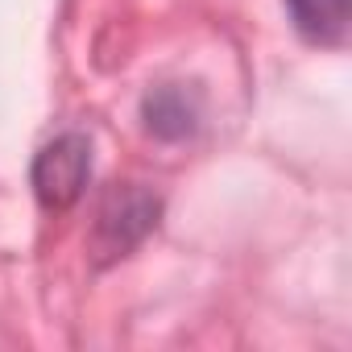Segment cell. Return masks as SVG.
<instances>
[{
    "instance_id": "obj_1",
    "label": "cell",
    "mask_w": 352,
    "mask_h": 352,
    "mask_svg": "<svg viewBox=\"0 0 352 352\" xmlns=\"http://www.w3.org/2000/svg\"><path fill=\"white\" fill-rule=\"evenodd\" d=\"M162 220V199L145 191L141 183H116L104 191L91 224V261L104 270L120 257H129Z\"/></svg>"
},
{
    "instance_id": "obj_2",
    "label": "cell",
    "mask_w": 352,
    "mask_h": 352,
    "mask_svg": "<svg viewBox=\"0 0 352 352\" xmlns=\"http://www.w3.org/2000/svg\"><path fill=\"white\" fill-rule=\"evenodd\" d=\"M91 179V141L83 133H63L46 141L30 166V187L46 212H71Z\"/></svg>"
},
{
    "instance_id": "obj_3",
    "label": "cell",
    "mask_w": 352,
    "mask_h": 352,
    "mask_svg": "<svg viewBox=\"0 0 352 352\" xmlns=\"http://www.w3.org/2000/svg\"><path fill=\"white\" fill-rule=\"evenodd\" d=\"M199 116H204L199 96L179 83H162L141 96V124L157 141H187L199 129Z\"/></svg>"
},
{
    "instance_id": "obj_4",
    "label": "cell",
    "mask_w": 352,
    "mask_h": 352,
    "mask_svg": "<svg viewBox=\"0 0 352 352\" xmlns=\"http://www.w3.org/2000/svg\"><path fill=\"white\" fill-rule=\"evenodd\" d=\"M294 30L315 46L348 42V0H286Z\"/></svg>"
}]
</instances>
